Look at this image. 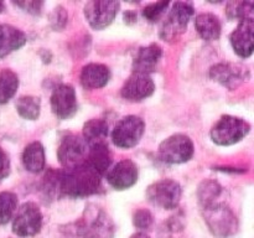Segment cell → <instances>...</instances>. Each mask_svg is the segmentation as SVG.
<instances>
[{
	"label": "cell",
	"mask_w": 254,
	"mask_h": 238,
	"mask_svg": "<svg viewBox=\"0 0 254 238\" xmlns=\"http://www.w3.org/2000/svg\"><path fill=\"white\" fill-rule=\"evenodd\" d=\"M155 91V83L150 74L134 72L122 88V97L127 101L140 102L148 98Z\"/></svg>",
	"instance_id": "obj_14"
},
{
	"label": "cell",
	"mask_w": 254,
	"mask_h": 238,
	"mask_svg": "<svg viewBox=\"0 0 254 238\" xmlns=\"http://www.w3.org/2000/svg\"><path fill=\"white\" fill-rule=\"evenodd\" d=\"M67 22V12L61 6L56 7L52 12L51 24L54 29H62Z\"/></svg>",
	"instance_id": "obj_31"
},
{
	"label": "cell",
	"mask_w": 254,
	"mask_h": 238,
	"mask_svg": "<svg viewBox=\"0 0 254 238\" xmlns=\"http://www.w3.org/2000/svg\"><path fill=\"white\" fill-rule=\"evenodd\" d=\"M222 193V187L216 181H205L198 187V200L201 206H207L213 202H217L218 197Z\"/></svg>",
	"instance_id": "obj_27"
},
{
	"label": "cell",
	"mask_w": 254,
	"mask_h": 238,
	"mask_svg": "<svg viewBox=\"0 0 254 238\" xmlns=\"http://www.w3.org/2000/svg\"><path fill=\"white\" fill-rule=\"evenodd\" d=\"M227 15L230 19H238L240 21L246 19H253L252 1H231L227 4Z\"/></svg>",
	"instance_id": "obj_28"
},
{
	"label": "cell",
	"mask_w": 254,
	"mask_h": 238,
	"mask_svg": "<svg viewBox=\"0 0 254 238\" xmlns=\"http://www.w3.org/2000/svg\"><path fill=\"white\" fill-rule=\"evenodd\" d=\"M101 178L87 161L69 170L60 171V195L76 198L93 195L101 186Z\"/></svg>",
	"instance_id": "obj_2"
},
{
	"label": "cell",
	"mask_w": 254,
	"mask_h": 238,
	"mask_svg": "<svg viewBox=\"0 0 254 238\" xmlns=\"http://www.w3.org/2000/svg\"><path fill=\"white\" fill-rule=\"evenodd\" d=\"M181 193L183 190L179 182L170 178H163L149 186L146 190V197L158 207L174 210L180 202Z\"/></svg>",
	"instance_id": "obj_7"
},
{
	"label": "cell",
	"mask_w": 254,
	"mask_h": 238,
	"mask_svg": "<svg viewBox=\"0 0 254 238\" xmlns=\"http://www.w3.org/2000/svg\"><path fill=\"white\" fill-rule=\"evenodd\" d=\"M133 223L139 230H149L153 226V215L150 211L140 208L133 216Z\"/></svg>",
	"instance_id": "obj_30"
},
{
	"label": "cell",
	"mask_w": 254,
	"mask_h": 238,
	"mask_svg": "<svg viewBox=\"0 0 254 238\" xmlns=\"http://www.w3.org/2000/svg\"><path fill=\"white\" fill-rule=\"evenodd\" d=\"M168 6V1H158L153 2V4H149L143 9V16L145 17L148 21L155 22L158 21V19L163 15V12L165 11V9Z\"/></svg>",
	"instance_id": "obj_29"
},
{
	"label": "cell",
	"mask_w": 254,
	"mask_h": 238,
	"mask_svg": "<svg viewBox=\"0 0 254 238\" xmlns=\"http://www.w3.org/2000/svg\"><path fill=\"white\" fill-rule=\"evenodd\" d=\"M45 163H46L45 149L41 143L34 141L25 148L22 153V164L27 171L34 174L41 173L45 169Z\"/></svg>",
	"instance_id": "obj_21"
},
{
	"label": "cell",
	"mask_w": 254,
	"mask_h": 238,
	"mask_svg": "<svg viewBox=\"0 0 254 238\" xmlns=\"http://www.w3.org/2000/svg\"><path fill=\"white\" fill-rule=\"evenodd\" d=\"M161 56H163V50L159 45L151 44L146 47H141L136 54L135 59H134V72H140V73L146 74L154 72Z\"/></svg>",
	"instance_id": "obj_17"
},
{
	"label": "cell",
	"mask_w": 254,
	"mask_h": 238,
	"mask_svg": "<svg viewBox=\"0 0 254 238\" xmlns=\"http://www.w3.org/2000/svg\"><path fill=\"white\" fill-rule=\"evenodd\" d=\"M121 4L108 0H92L84 6V16L94 30H102L109 26L116 19Z\"/></svg>",
	"instance_id": "obj_10"
},
{
	"label": "cell",
	"mask_w": 254,
	"mask_h": 238,
	"mask_svg": "<svg viewBox=\"0 0 254 238\" xmlns=\"http://www.w3.org/2000/svg\"><path fill=\"white\" fill-rule=\"evenodd\" d=\"M51 108L60 119H68L77 112V98L73 87L60 84L54 89L51 96Z\"/></svg>",
	"instance_id": "obj_13"
},
{
	"label": "cell",
	"mask_w": 254,
	"mask_h": 238,
	"mask_svg": "<svg viewBox=\"0 0 254 238\" xmlns=\"http://www.w3.org/2000/svg\"><path fill=\"white\" fill-rule=\"evenodd\" d=\"M111 79V71L106 64L89 63L81 72V83L87 89L102 88Z\"/></svg>",
	"instance_id": "obj_18"
},
{
	"label": "cell",
	"mask_w": 254,
	"mask_h": 238,
	"mask_svg": "<svg viewBox=\"0 0 254 238\" xmlns=\"http://www.w3.org/2000/svg\"><path fill=\"white\" fill-rule=\"evenodd\" d=\"M193 15V6L191 2L178 1L173 5L168 17L160 30V36L164 40L173 41L186 31L189 21Z\"/></svg>",
	"instance_id": "obj_6"
},
{
	"label": "cell",
	"mask_w": 254,
	"mask_h": 238,
	"mask_svg": "<svg viewBox=\"0 0 254 238\" xmlns=\"http://www.w3.org/2000/svg\"><path fill=\"white\" fill-rule=\"evenodd\" d=\"M10 173V160L7 154L0 148V181L4 180Z\"/></svg>",
	"instance_id": "obj_33"
},
{
	"label": "cell",
	"mask_w": 254,
	"mask_h": 238,
	"mask_svg": "<svg viewBox=\"0 0 254 238\" xmlns=\"http://www.w3.org/2000/svg\"><path fill=\"white\" fill-rule=\"evenodd\" d=\"M138 168L131 160H122L107 174V181L116 190H127L135 185Z\"/></svg>",
	"instance_id": "obj_15"
},
{
	"label": "cell",
	"mask_w": 254,
	"mask_h": 238,
	"mask_svg": "<svg viewBox=\"0 0 254 238\" xmlns=\"http://www.w3.org/2000/svg\"><path fill=\"white\" fill-rule=\"evenodd\" d=\"M19 87V78L16 73L10 69L0 71V104L9 102L16 93Z\"/></svg>",
	"instance_id": "obj_24"
},
{
	"label": "cell",
	"mask_w": 254,
	"mask_h": 238,
	"mask_svg": "<svg viewBox=\"0 0 254 238\" xmlns=\"http://www.w3.org/2000/svg\"><path fill=\"white\" fill-rule=\"evenodd\" d=\"M17 207V197L15 193L4 191L0 192V225H6L14 216Z\"/></svg>",
	"instance_id": "obj_26"
},
{
	"label": "cell",
	"mask_w": 254,
	"mask_h": 238,
	"mask_svg": "<svg viewBox=\"0 0 254 238\" xmlns=\"http://www.w3.org/2000/svg\"><path fill=\"white\" fill-rule=\"evenodd\" d=\"M108 135V124L103 119H91L83 126V140L87 145L106 143Z\"/></svg>",
	"instance_id": "obj_23"
},
{
	"label": "cell",
	"mask_w": 254,
	"mask_h": 238,
	"mask_svg": "<svg viewBox=\"0 0 254 238\" xmlns=\"http://www.w3.org/2000/svg\"><path fill=\"white\" fill-rule=\"evenodd\" d=\"M4 2H1V1H0V12H1V11H4Z\"/></svg>",
	"instance_id": "obj_35"
},
{
	"label": "cell",
	"mask_w": 254,
	"mask_h": 238,
	"mask_svg": "<svg viewBox=\"0 0 254 238\" xmlns=\"http://www.w3.org/2000/svg\"><path fill=\"white\" fill-rule=\"evenodd\" d=\"M130 238H150V237H149V236L146 235V233H144V232H138V233H134V235L131 236Z\"/></svg>",
	"instance_id": "obj_34"
},
{
	"label": "cell",
	"mask_w": 254,
	"mask_h": 238,
	"mask_svg": "<svg viewBox=\"0 0 254 238\" xmlns=\"http://www.w3.org/2000/svg\"><path fill=\"white\" fill-rule=\"evenodd\" d=\"M145 130V123L136 116L124 117L114 126L112 139L116 146L122 149H130L140 141Z\"/></svg>",
	"instance_id": "obj_8"
},
{
	"label": "cell",
	"mask_w": 254,
	"mask_h": 238,
	"mask_svg": "<svg viewBox=\"0 0 254 238\" xmlns=\"http://www.w3.org/2000/svg\"><path fill=\"white\" fill-rule=\"evenodd\" d=\"M40 108H41V103L37 97L24 96L20 97L16 102L17 113L24 119H29V120H35L39 118Z\"/></svg>",
	"instance_id": "obj_25"
},
{
	"label": "cell",
	"mask_w": 254,
	"mask_h": 238,
	"mask_svg": "<svg viewBox=\"0 0 254 238\" xmlns=\"http://www.w3.org/2000/svg\"><path fill=\"white\" fill-rule=\"evenodd\" d=\"M26 44V35L11 25L0 24V59Z\"/></svg>",
	"instance_id": "obj_19"
},
{
	"label": "cell",
	"mask_w": 254,
	"mask_h": 238,
	"mask_svg": "<svg viewBox=\"0 0 254 238\" xmlns=\"http://www.w3.org/2000/svg\"><path fill=\"white\" fill-rule=\"evenodd\" d=\"M86 161L99 175H103L108 170L112 161L111 151H109L107 143H101L89 146V151L87 154Z\"/></svg>",
	"instance_id": "obj_22"
},
{
	"label": "cell",
	"mask_w": 254,
	"mask_h": 238,
	"mask_svg": "<svg viewBox=\"0 0 254 238\" xmlns=\"http://www.w3.org/2000/svg\"><path fill=\"white\" fill-rule=\"evenodd\" d=\"M202 213L208 228L216 237L228 238L237 232V218L226 203L217 201L203 206Z\"/></svg>",
	"instance_id": "obj_3"
},
{
	"label": "cell",
	"mask_w": 254,
	"mask_h": 238,
	"mask_svg": "<svg viewBox=\"0 0 254 238\" xmlns=\"http://www.w3.org/2000/svg\"><path fill=\"white\" fill-rule=\"evenodd\" d=\"M193 143L185 134H174L159 146V158L168 164H183L193 155Z\"/></svg>",
	"instance_id": "obj_5"
},
{
	"label": "cell",
	"mask_w": 254,
	"mask_h": 238,
	"mask_svg": "<svg viewBox=\"0 0 254 238\" xmlns=\"http://www.w3.org/2000/svg\"><path fill=\"white\" fill-rule=\"evenodd\" d=\"M59 161L64 170H69L72 168L81 165L87 159V144L83 138L78 135L64 136L60 144L59 151H57Z\"/></svg>",
	"instance_id": "obj_11"
},
{
	"label": "cell",
	"mask_w": 254,
	"mask_h": 238,
	"mask_svg": "<svg viewBox=\"0 0 254 238\" xmlns=\"http://www.w3.org/2000/svg\"><path fill=\"white\" fill-rule=\"evenodd\" d=\"M195 26L200 36L206 41H215L221 36V21L211 12L198 14L195 19Z\"/></svg>",
	"instance_id": "obj_20"
},
{
	"label": "cell",
	"mask_w": 254,
	"mask_h": 238,
	"mask_svg": "<svg viewBox=\"0 0 254 238\" xmlns=\"http://www.w3.org/2000/svg\"><path fill=\"white\" fill-rule=\"evenodd\" d=\"M253 19H246L240 21L237 29L231 34V45L242 59H248L253 54Z\"/></svg>",
	"instance_id": "obj_16"
},
{
	"label": "cell",
	"mask_w": 254,
	"mask_h": 238,
	"mask_svg": "<svg viewBox=\"0 0 254 238\" xmlns=\"http://www.w3.org/2000/svg\"><path fill=\"white\" fill-rule=\"evenodd\" d=\"M210 76L228 89L237 88L250 77V71L240 63H217L211 68Z\"/></svg>",
	"instance_id": "obj_12"
},
{
	"label": "cell",
	"mask_w": 254,
	"mask_h": 238,
	"mask_svg": "<svg viewBox=\"0 0 254 238\" xmlns=\"http://www.w3.org/2000/svg\"><path fill=\"white\" fill-rule=\"evenodd\" d=\"M251 130L245 119L233 116H223L211 130V138L217 145L228 146L242 140Z\"/></svg>",
	"instance_id": "obj_4"
},
{
	"label": "cell",
	"mask_w": 254,
	"mask_h": 238,
	"mask_svg": "<svg viewBox=\"0 0 254 238\" xmlns=\"http://www.w3.org/2000/svg\"><path fill=\"white\" fill-rule=\"evenodd\" d=\"M42 227V213L34 202H26L17 210L12 222V232L17 237L27 238L37 235Z\"/></svg>",
	"instance_id": "obj_9"
},
{
	"label": "cell",
	"mask_w": 254,
	"mask_h": 238,
	"mask_svg": "<svg viewBox=\"0 0 254 238\" xmlns=\"http://www.w3.org/2000/svg\"><path fill=\"white\" fill-rule=\"evenodd\" d=\"M62 233L64 238H113L114 226L101 207L92 205L79 220L62 228Z\"/></svg>",
	"instance_id": "obj_1"
},
{
	"label": "cell",
	"mask_w": 254,
	"mask_h": 238,
	"mask_svg": "<svg viewBox=\"0 0 254 238\" xmlns=\"http://www.w3.org/2000/svg\"><path fill=\"white\" fill-rule=\"evenodd\" d=\"M14 4L21 7V9L25 10V11L30 12V14L39 15L40 12H41L44 2L42 1H16L14 2Z\"/></svg>",
	"instance_id": "obj_32"
}]
</instances>
